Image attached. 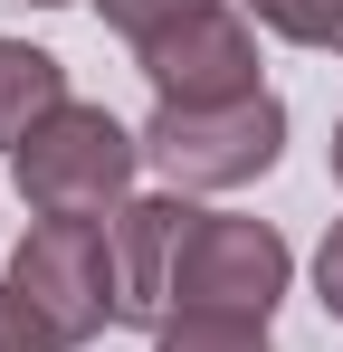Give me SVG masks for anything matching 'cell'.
Returning a JSON list of instances; mask_svg holds the SVG:
<instances>
[{"label":"cell","instance_id":"cell-1","mask_svg":"<svg viewBox=\"0 0 343 352\" xmlns=\"http://www.w3.org/2000/svg\"><path fill=\"white\" fill-rule=\"evenodd\" d=\"M10 181L29 200V219H114L143 181V133L114 124L105 105H57L19 153H10Z\"/></svg>","mask_w":343,"mask_h":352},{"label":"cell","instance_id":"cell-2","mask_svg":"<svg viewBox=\"0 0 343 352\" xmlns=\"http://www.w3.org/2000/svg\"><path fill=\"white\" fill-rule=\"evenodd\" d=\"M286 153V96H238V105H153L143 124V172H163V190H248L267 181Z\"/></svg>","mask_w":343,"mask_h":352},{"label":"cell","instance_id":"cell-3","mask_svg":"<svg viewBox=\"0 0 343 352\" xmlns=\"http://www.w3.org/2000/svg\"><path fill=\"white\" fill-rule=\"evenodd\" d=\"M0 286L57 333V352L96 343V333L114 324V248H105V219H29V238L10 248V276H0Z\"/></svg>","mask_w":343,"mask_h":352},{"label":"cell","instance_id":"cell-4","mask_svg":"<svg viewBox=\"0 0 343 352\" xmlns=\"http://www.w3.org/2000/svg\"><path fill=\"white\" fill-rule=\"evenodd\" d=\"M295 286V248L248 210H200V229L181 248V286L172 314H220V324H267Z\"/></svg>","mask_w":343,"mask_h":352},{"label":"cell","instance_id":"cell-5","mask_svg":"<svg viewBox=\"0 0 343 352\" xmlns=\"http://www.w3.org/2000/svg\"><path fill=\"white\" fill-rule=\"evenodd\" d=\"M134 58H143L153 105H238V96H267V76H258V19H248L238 0L163 29V38L134 48Z\"/></svg>","mask_w":343,"mask_h":352},{"label":"cell","instance_id":"cell-6","mask_svg":"<svg viewBox=\"0 0 343 352\" xmlns=\"http://www.w3.org/2000/svg\"><path fill=\"white\" fill-rule=\"evenodd\" d=\"M191 229H200V200H191V190H134V200L105 219V248H114V324H143V333L172 324V286H181Z\"/></svg>","mask_w":343,"mask_h":352},{"label":"cell","instance_id":"cell-7","mask_svg":"<svg viewBox=\"0 0 343 352\" xmlns=\"http://www.w3.org/2000/svg\"><path fill=\"white\" fill-rule=\"evenodd\" d=\"M57 105H67V67L29 38H0V153H19Z\"/></svg>","mask_w":343,"mask_h":352},{"label":"cell","instance_id":"cell-8","mask_svg":"<svg viewBox=\"0 0 343 352\" xmlns=\"http://www.w3.org/2000/svg\"><path fill=\"white\" fill-rule=\"evenodd\" d=\"M238 10L286 48H343V0H238Z\"/></svg>","mask_w":343,"mask_h":352},{"label":"cell","instance_id":"cell-9","mask_svg":"<svg viewBox=\"0 0 343 352\" xmlns=\"http://www.w3.org/2000/svg\"><path fill=\"white\" fill-rule=\"evenodd\" d=\"M153 352H267V324H220V314H172Z\"/></svg>","mask_w":343,"mask_h":352},{"label":"cell","instance_id":"cell-10","mask_svg":"<svg viewBox=\"0 0 343 352\" xmlns=\"http://www.w3.org/2000/svg\"><path fill=\"white\" fill-rule=\"evenodd\" d=\"M96 10H105V29L124 38V48H153L163 29L200 19V10H220V0H96Z\"/></svg>","mask_w":343,"mask_h":352},{"label":"cell","instance_id":"cell-11","mask_svg":"<svg viewBox=\"0 0 343 352\" xmlns=\"http://www.w3.org/2000/svg\"><path fill=\"white\" fill-rule=\"evenodd\" d=\"M0 352H57V333H48V324H39L10 286H0Z\"/></svg>","mask_w":343,"mask_h":352},{"label":"cell","instance_id":"cell-12","mask_svg":"<svg viewBox=\"0 0 343 352\" xmlns=\"http://www.w3.org/2000/svg\"><path fill=\"white\" fill-rule=\"evenodd\" d=\"M315 295H324V314H343V219L324 229V248H315Z\"/></svg>","mask_w":343,"mask_h":352},{"label":"cell","instance_id":"cell-13","mask_svg":"<svg viewBox=\"0 0 343 352\" xmlns=\"http://www.w3.org/2000/svg\"><path fill=\"white\" fill-rule=\"evenodd\" d=\"M324 153H334V181H343V124H334V143H324Z\"/></svg>","mask_w":343,"mask_h":352},{"label":"cell","instance_id":"cell-14","mask_svg":"<svg viewBox=\"0 0 343 352\" xmlns=\"http://www.w3.org/2000/svg\"><path fill=\"white\" fill-rule=\"evenodd\" d=\"M29 10H67V0H29Z\"/></svg>","mask_w":343,"mask_h":352}]
</instances>
